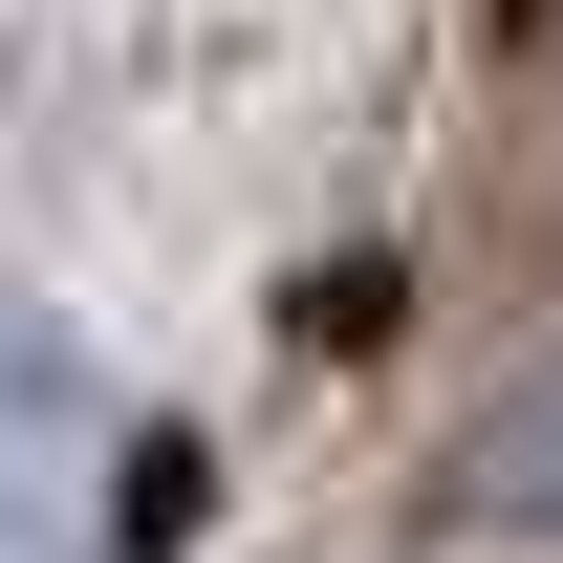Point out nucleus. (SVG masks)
<instances>
[{
  "instance_id": "obj_3",
  "label": "nucleus",
  "mask_w": 563,
  "mask_h": 563,
  "mask_svg": "<svg viewBox=\"0 0 563 563\" xmlns=\"http://www.w3.org/2000/svg\"><path fill=\"white\" fill-rule=\"evenodd\" d=\"M520 22H542V0H520Z\"/></svg>"
},
{
  "instance_id": "obj_2",
  "label": "nucleus",
  "mask_w": 563,
  "mask_h": 563,
  "mask_svg": "<svg viewBox=\"0 0 563 563\" xmlns=\"http://www.w3.org/2000/svg\"><path fill=\"white\" fill-rule=\"evenodd\" d=\"M87 433H109V412H87V368L44 347V325H0V563L87 520Z\"/></svg>"
},
{
  "instance_id": "obj_1",
  "label": "nucleus",
  "mask_w": 563,
  "mask_h": 563,
  "mask_svg": "<svg viewBox=\"0 0 563 563\" xmlns=\"http://www.w3.org/2000/svg\"><path fill=\"white\" fill-rule=\"evenodd\" d=\"M433 542H563V347H520L455 412V477H433Z\"/></svg>"
}]
</instances>
